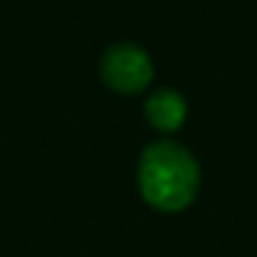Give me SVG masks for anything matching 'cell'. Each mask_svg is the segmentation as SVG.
<instances>
[{
	"instance_id": "cell-1",
	"label": "cell",
	"mask_w": 257,
	"mask_h": 257,
	"mask_svg": "<svg viewBox=\"0 0 257 257\" xmlns=\"http://www.w3.org/2000/svg\"><path fill=\"white\" fill-rule=\"evenodd\" d=\"M202 172L192 152L172 139L149 144L139 159L142 197L162 212L189 207L199 192Z\"/></svg>"
},
{
	"instance_id": "cell-2",
	"label": "cell",
	"mask_w": 257,
	"mask_h": 257,
	"mask_svg": "<svg viewBox=\"0 0 257 257\" xmlns=\"http://www.w3.org/2000/svg\"><path fill=\"white\" fill-rule=\"evenodd\" d=\"M101 78L116 93H139L154 78L152 58L134 43H116L101 58Z\"/></svg>"
},
{
	"instance_id": "cell-3",
	"label": "cell",
	"mask_w": 257,
	"mask_h": 257,
	"mask_svg": "<svg viewBox=\"0 0 257 257\" xmlns=\"http://www.w3.org/2000/svg\"><path fill=\"white\" fill-rule=\"evenodd\" d=\"M144 111H147L149 123L154 128H159V132H167V134L177 132L187 118V103H184L182 93H177L172 88H162L154 96H149Z\"/></svg>"
}]
</instances>
